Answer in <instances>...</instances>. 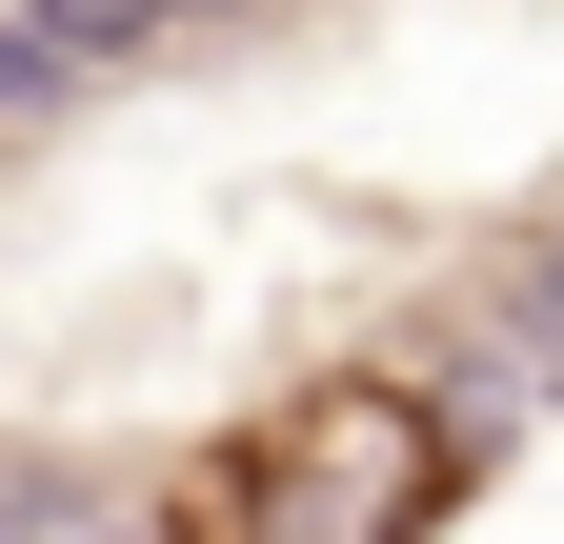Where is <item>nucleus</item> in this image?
<instances>
[{
	"mask_svg": "<svg viewBox=\"0 0 564 544\" xmlns=\"http://www.w3.org/2000/svg\"><path fill=\"white\" fill-rule=\"evenodd\" d=\"M484 504V424L423 363L343 344V363H282L262 403L162 444L141 485V544H444Z\"/></svg>",
	"mask_w": 564,
	"mask_h": 544,
	"instance_id": "f257e3e1",
	"label": "nucleus"
}]
</instances>
